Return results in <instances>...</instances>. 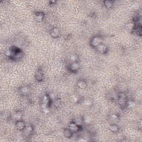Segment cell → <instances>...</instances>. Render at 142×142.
Wrapping results in <instances>:
<instances>
[{"mask_svg":"<svg viewBox=\"0 0 142 142\" xmlns=\"http://www.w3.org/2000/svg\"><path fill=\"white\" fill-rule=\"evenodd\" d=\"M11 49L12 52V56L11 58L13 60H19L22 58V51L19 48L16 47H12Z\"/></svg>","mask_w":142,"mask_h":142,"instance_id":"obj_1","label":"cell"},{"mask_svg":"<svg viewBox=\"0 0 142 142\" xmlns=\"http://www.w3.org/2000/svg\"><path fill=\"white\" fill-rule=\"evenodd\" d=\"M118 101L119 105L121 107H126L127 102V97L124 93H120L118 95Z\"/></svg>","mask_w":142,"mask_h":142,"instance_id":"obj_2","label":"cell"},{"mask_svg":"<svg viewBox=\"0 0 142 142\" xmlns=\"http://www.w3.org/2000/svg\"><path fill=\"white\" fill-rule=\"evenodd\" d=\"M102 42H103V40H102L101 37L98 36L94 37L91 39V44L93 47L96 48L99 44H102Z\"/></svg>","mask_w":142,"mask_h":142,"instance_id":"obj_3","label":"cell"},{"mask_svg":"<svg viewBox=\"0 0 142 142\" xmlns=\"http://www.w3.org/2000/svg\"><path fill=\"white\" fill-rule=\"evenodd\" d=\"M33 127L31 125H26L25 128L23 130V136L25 137L28 138L31 136V134L33 132Z\"/></svg>","mask_w":142,"mask_h":142,"instance_id":"obj_4","label":"cell"},{"mask_svg":"<svg viewBox=\"0 0 142 142\" xmlns=\"http://www.w3.org/2000/svg\"><path fill=\"white\" fill-rule=\"evenodd\" d=\"M80 66L78 62L71 63V64L68 66V69L72 72H76L80 69Z\"/></svg>","mask_w":142,"mask_h":142,"instance_id":"obj_5","label":"cell"},{"mask_svg":"<svg viewBox=\"0 0 142 142\" xmlns=\"http://www.w3.org/2000/svg\"><path fill=\"white\" fill-rule=\"evenodd\" d=\"M52 100L50 99V98L48 96H44L42 98V108L49 107L50 103H51Z\"/></svg>","mask_w":142,"mask_h":142,"instance_id":"obj_6","label":"cell"},{"mask_svg":"<svg viewBox=\"0 0 142 142\" xmlns=\"http://www.w3.org/2000/svg\"><path fill=\"white\" fill-rule=\"evenodd\" d=\"M80 127H81V126H80V125H77V124L74 123V122H72L69 124L68 128H69L73 133H75V132H78L79 130H80Z\"/></svg>","mask_w":142,"mask_h":142,"instance_id":"obj_7","label":"cell"},{"mask_svg":"<svg viewBox=\"0 0 142 142\" xmlns=\"http://www.w3.org/2000/svg\"><path fill=\"white\" fill-rule=\"evenodd\" d=\"M95 48H96V50L98 52H99L100 53H103V54L106 53L107 52V51H108L107 47L106 46L105 44H102V43L99 44V46H98Z\"/></svg>","mask_w":142,"mask_h":142,"instance_id":"obj_8","label":"cell"},{"mask_svg":"<svg viewBox=\"0 0 142 142\" xmlns=\"http://www.w3.org/2000/svg\"><path fill=\"white\" fill-rule=\"evenodd\" d=\"M30 87L28 86H23V87H21L19 89V93L22 96H27L29 94L30 92Z\"/></svg>","mask_w":142,"mask_h":142,"instance_id":"obj_9","label":"cell"},{"mask_svg":"<svg viewBox=\"0 0 142 142\" xmlns=\"http://www.w3.org/2000/svg\"><path fill=\"white\" fill-rule=\"evenodd\" d=\"M44 18V14L43 12H38L35 14V19L36 21L38 22H41L43 20Z\"/></svg>","mask_w":142,"mask_h":142,"instance_id":"obj_10","label":"cell"},{"mask_svg":"<svg viewBox=\"0 0 142 142\" xmlns=\"http://www.w3.org/2000/svg\"><path fill=\"white\" fill-rule=\"evenodd\" d=\"M26 124L24 123V122H23L22 120H19L17 121L16 123V127L17 128V129L19 131H22L24 130V129L26 127Z\"/></svg>","mask_w":142,"mask_h":142,"instance_id":"obj_11","label":"cell"},{"mask_svg":"<svg viewBox=\"0 0 142 142\" xmlns=\"http://www.w3.org/2000/svg\"><path fill=\"white\" fill-rule=\"evenodd\" d=\"M22 112H21V111H18V112H16L12 116V119L16 120V122L19 121V120H20L22 119Z\"/></svg>","mask_w":142,"mask_h":142,"instance_id":"obj_12","label":"cell"},{"mask_svg":"<svg viewBox=\"0 0 142 142\" xmlns=\"http://www.w3.org/2000/svg\"><path fill=\"white\" fill-rule=\"evenodd\" d=\"M134 32L136 33V35L139 36H142V26L141 23H139L138 25H134V27L133 28Z\"/></svg>","mask_w":142,"mask_h":142,"instance_id":"obj_13","label":"cell"},{"mask_svg":"<svg viewBox=\"0 0 142 142\" xmlns=\"http://www.w3.org/2000/svg\"><path fill=\"white\" fill-rule=\"evenodd\" d=\"M60 34V31L58 28H53L50 32V35L53 38H57L59 37Z\"/></svg>","mask_w":142,"mask_h":142,"instance_id":"obj_14","label":"cell"},{"mask_svg":"<svg viewBox=\"0 0 142 142\" xmlns=\"http://www.w3.org/2000/svg\"><path fill=\"white\" fill-rule=\"evenodd\" d=\"M35 79L38 82H41L43 80V74L42 71H38L35 74Z\"/></svg>","mask_w":142,"mask_h":142,"instance_id":"obj_15","label":"cell"},{"mask_svg":"<svg viewBox=\"0 0 142 142\" xmlns=\"http://www.w3.org/2000/svg\"><path fill=\"white\" fill-rule=\"evenodd\" d=\"M77 85L78 86V88H80V89H86L87 87V84L86 81L83 80H80L78 81L77 83Z\"/></svg>","mask_w":142,"mask_h":142,"instance_id":"obj_16","label":"cell"},{"mask_svg":"<svg viewBox=\"0 0 142 142\" xmlns=\"http://www.w3.org/2000/svg\"><path fill=\"white\" fill-rule=\"evenodd\" d=\"M63 133H64V136H65L66 138H71L73 136V132H72V131L70 130L68 128L64 129Z\"/></svg>","mask_w":142,"mask_h":142,"instance_id":"obj_17","label":"cell"},{"mask_svg":"<svg viewBox=\"0 0 142 142\" xmlns=\"http://www.w3.org/2000/svg\"><path fill=\"white\" fill-rule=\"evenodd\" d=\"M114 2L113 1H108V0H106L104 1V5L105 6L106 8H112L113 5H114Z\"/></svg>","mask_w":142,"mask_h":142,"instance_id":"obj_18","label":"cell"},{"mask_svg":"<svg viewBox=\"0 0 142 142\" xmlns=\"http://www.w3.org/2000/svg\"><path fill=\"white\" fill-rule=\"evenodd\" d=\"M109 129L113 133H117L119 130V128L116 124H111L109 126Z\"/></svg>","mask_w":142,"mask_h":142,"instance_id":"obj_19","label":"cell"},{"mask_svg":"<svg viewBox=\"0 0 142 142\" xmlns=\"http://www.w3.org/2000/svg\"><path fill=\"white\" fill-rule=\"evenodd\" d=\"M109 119H110L111 121L114 122H119V117L118 115L117 114H112L109 116Z\"/></svg>","mask_w":142,"mask_h":142,"instance_id":"obj_20","label":"cell"},{"mask_svg":"<svg viewBox=\"0 0 142 142\" xmlns=\"http://www.w3.org/2000/svg\"><path fill=\"white\" fill-rule=\"evenodd\" d=\"M78 57L76 55H72L69 57V61L71 62V63L73 62H78Z\"/></svg>","mask_w":142,"mask_h":142,"instance_id":"obj_21","label":"cell"},{"mask_svg":"<svg viewBox=\"0 0 142 142\" xmlns=\"http://www.w3.org/2000/svg\"><path fill=\"white\" fill-rule=\"evenodd\" d=\"M141 19V16L139 15L138 13H134V15H133V21L134 23H138L139 21Z\"/></svg>","mask_w":142,"mask_h":142,"instance_id":"obj_22","label":"cell"},{"mask_svg":"<svg viewBox=\"0 0 142 142\" xmlns=\"http://www.w3.org/2000/svg\"><path fill=\"white\" fill-rule=\"evenodd\" d=\"M62 104V101H61V99H56L54 100L53 102V105L56 107H59Z\"/></svg>","mask_w":142,"mask_h":142,"instance_id":"obj_23","label":"cell"},{"mask_svg":"<svg viewBox=\"0 0 142 142\" xmlns=\"http://www.w3.org/2000/svg\"><path fill=\"white\" fill-rule=\"evenodd\" d=\"M136 105V103L133 101V100H129V101H127L126 107L128 108H133Z\"/></svg>","mask_w":142,"mask_h":142,"instance_id":"obj_24","label":"cell"},{"mask_svg":"<svg viewBox=\"0 0 142 142\" xmlns=\"http://www.w3.org/2000/svg\"><path fill=\"white\" fill-rule=\"evenodd\" d=\"M83 120L84 123L86 124H88L89 123H91V122L92 120L91 117H90L88 116H86L84 117L83 118Z\"/></svg>","mask_w":142,"mask_h":142,"instance_id":"obj_25","label":"cell"},{"mask_svg":"<svg viewBox=\"0 0 142 142\" xmlns=\"http://www.w3.org/2000/svg\"><path fill=\"white\" fill-rule=\"evenodd\" d=\"M73 122H74V123H76L77 125H80V126H81L82 124L84 123L83 120V119H81V118H77V119L73 120Z\"/></svg>","mask_w":142,"mask_h":142,"instance_id":"obj_26","label":"cell"},{"mask_svg":"<svg viewBox=\"0 0 142 142\" xmlns=\"http://www.w3.org/2000/svg\"><path fill=\"white\" fill-rule=\"evenodd\" d=\"M80 98L78 96H77V95H73L71 97V100L74 103H77V102H78L80 101Z\"/></svg>","mask_w":142,"mask_h":142,"instance_id":"obj_27","label":"cell"},{"mask_svg":"<svg viewBox=\"0 0 142 142\" xmlns=\"http://www.w3.org/2000/svg\"><path fill=\"white\" fill-rule=\"evenodd\" d=\"M5 56H6V57H9V58H11L12 56V50L11 49H7L6 50V52H5Z\"/></svg>","mask_w":142,"mask_h":142,"instance_id":"obj_28","label":"cell"},{"mask_svg":"<svg viewBox=\"0 0 142 142\" xmlns=\"http://www.w3.org/2000/svg\"><path fill=\"white\" fill-rule=\"evenodd\" d=\"M83 105H84L87 106V107H89V106H90L92 105V102L89 99H85L84 100H83Z\"/></svg>","mask_w":142,"mask_h":142,"instance_id":"obj_29","label":"cell"},{"mask_svg":"<svg viewBox=\"0 0 142 142\" xmlns=\"http://www.w3.org/2000/svg\"><path fill=\"white\" fill-rule=\"evenodd\" d=\"M126 27L129 30H133L134 27V25L133 24V23H129V24L126 26Z\"/></svg>","mask_w":142,"mask_h":142,"instance_id":"obj_30","label":"cell"},{"mask_svg":"<svg viewBox=\"0 0 142 142\" xmlns=\"http://www.w3.org/2000/svg\"><path fill=\"white\" fill-rule=\"evenodd\" d=\"M48 97H49V98H50V99H51L52 100H52H55L56 99V98L55 94H54V93H49V94H48Z\"/></svg>","mask_w":142,"mask_h":142,"instance_id":"obj_31","label":"cell"},{"mask_svg":"<svg viewBox=\"0 0 142 142\" xmlns=\"http://www.w3.org/2000/svg\"><path fill=\"white\" fill-rule=\"evenodd\" d=\"M43 111L45 114H47V113H48L49 112V107L45 108H43Z\"/></svg>","mask_w":142,"mask_h":142,"instance_id":"obj_32","label":"cell"}]
</instances>
